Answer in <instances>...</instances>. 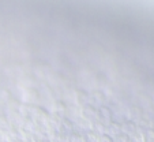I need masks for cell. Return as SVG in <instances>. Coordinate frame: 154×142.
<instances>
[{"mask_svg": "<svg viewBox=\"0 0 154 142\" xmlns=\"http://www.w3.org/2000/svg\"><path fill=\"white\" fill-rule=\"evenodd\" d=\"M82 115H83L85 118H86V120H89V122L96 123L97 120H98L97 109H94V108L90 107V105H85L83 109H82Z\"/></svg>", "mask_w": 154, "mask_h": 142, "instance_id": "1", "label": "cell"}, {"mask_svg": "<svg viewBox=\"0 0 154 142\" xmlns=\"http://www.w3.org/2000/svg\"><path fill=\"white\" fill-rule=\"evenodd\" d=\"M97 115H98V120H102L105 125L111 123V108L101 105L97 108Z\"/></svg>", "mask_w": 154, "mask_h": 142, "instance_id": "2", "label": "cell"}, {"mask_svg": "<svg viewBox=\"0 0 154 142\" xmlns=\"http://www.w3.org/2000/svg\"><path fill=\"white\" fill-rule=\"evenodd\" d=\"M98 137L94 131H89V133L83 134L82 138H83V142H98Z\"/></svg>", "mask_w": 154, "mask_h": 142, "instance_id": "3", "label": "cell"}, {"mask_svg": "<svg viewBox=\"0 0 154 142\" xmlns=\"http://www.w3.org/2000/svg\"><path fill=\"white\" fill-rule=\"evenodd\" d=\"M143 142H154V131L146 130L143 133Z\"/></svg>", "mask_w": 154, "mask_h": 142, "instance_id": "4", "label": "cell"}, {"mask_svg": "<svg viewBox=\"0 0 154 142\" xmlns=\"http://www.w3.org/2000/svg\"><path fill=\"white\" fill-rule=\"evenodd\" d=\"M68 142H83V138H82V135H79V134H70V137H68Z\"/></svg>", "mask_w": 154, "mask_h": 142, "instance_id": "5", "label": "cell"}, {"mask_svg": "<svg viewBox=\"0 0 154 142\" xmlns=\"http://www.w3.org/2000/svg\"><path fill=\"white\" fill-rule=\"evenodd\" d=\"M112 142H127V138H125V135H123V134H119V135L112 138Z\"/></svg>", "mask_w": 154, "mask_h": 142, "instance_id": "6", "label": "cell"}, {"mask_svg": "<svg viewBox=\"0 0 154 142\" xmlns=\"http://www.w3.org/2000/svg\"><path fill=\"white\" fill-rule=\"evenodd\" d=\"M98 142H112V138H109V137H106V135H100L98 137Z\"/></svg>", "mask_w": 154, "mask_h": 142, "instance_id": "7", "label": "cell"}]
</instances>
